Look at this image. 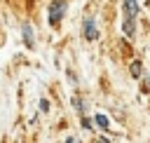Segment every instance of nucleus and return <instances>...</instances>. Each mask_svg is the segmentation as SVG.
<instances>
[{
  "label": "nucleus",
  "instance_id": "f257e3e1",
  "mask_svg": "<svg viewBox=\"0 0 150 143\" xmlns=\"http://www.w3.org/2000/svg\"><path fill=\"white\" fill-rule=\"evenodd\" d=\"M66 7H68L66 0H54V2L49 5V21H52V23H59L61 16L66 14Z\"/></svg>",
  "mask_w": 150,
  "mask_h": 143
},
{
  "label": "nucleus",
  "instance_id": "f03ea898",
  "mask_svg": "<svg viewBox=\"0 0 150 143\" xmlns=\"http://www.w3.org/2000/svg\"><path fill=\"white\" fill-rule=\"evenodd\" d=\"M124 14H127V19H136V14H138V2H136V0H124Z\"/></svg>",
  "mask_w": 150,
  "mask_h": 143
},
{
  "label": "nucleus",
  "instance_id": "7ed1b4c3",
  "mask_svg": "<svg viewBox=\"0 0 150 143\" xmlns=\"http://www.w3.org/2000/svg\"><path fill=\"white\" fill-rule=\"evenodd\" d=\"M84 38H87V40H96V26H94V19H84Z\"/></svg>",
  "mask_w": 150,
  "mask_h": 143
},
{
  "label": "nucleus",
  "instance_id": "20e7f679",
  "mask_svg": "<svg viewBox=\"0 0 150 143\" xmlns=\"http://www.w3.org/2000/svg\"><path fill=\"white\" fill-rule=\"evenodd\" d=\"M21 35H23V42L28 45V47H33V28H30V23H21Z\"/></svg>",
  "mask_w": 150,
  "mask_h": 143
},
{
  "label": "nucleus",
  "instance_id": "39448f33",
  "mask_svg": "<svg viewBox=\"0 0 150 143\" xmlns=\"http://www.w3.org/2000/svg\"><path fill=\"white\" fill-rule=\"evenodd\" d=\"M141 70H143V63H141V61H134V63H131V75H134V77H141Z\"/></svg>",
  "mask_w": 150,
  "mask_h": 143
},
{
  "label": "nucleus",
  "instance_id": "423d86ee",
  "mask_svg": "<svg viewBox=\"0 0 150 143\" xmlns=\"http://www.w3.org/2000/svg\"><path fill=\"white\" fill-rule=\"evenodd\" d=\"M124 35H129V38L134 35V19H127L124 21Z\"/></svg>",
  "mask_w": 150,
  "mask_h": 143
},
{
  "label": "nucleus",
  "instance_id": "0eeeda50",
  "mask_svg": "<svg viewBox=\"0 0 150 143\" xmlns=\"http://www.w3.org/2000/svg\"><path fill=\"white\" fill-rule=\"evenodd\" d=\"M94 120H96V124H98L101 129H108V117H105V115H96Z\"/></svg>",
  "mask_w": 150,
  "mask_h": 143
},
{
  "label": "nucleus",
  "instance_id": "6e6552de",
  "mask_svg": "<svg viewBox=\"0 0 150 143\" xmlns=\"http://www.w3.org/2000/svg\"><path fill=\"white\" fill-rule=\"evenodd\" d=\"M40 108L47 113V110H49V101H47V98H42V101H40Z\"/></svg>",
  "mask_w": 150,
  "mask_h": 143
}]
</instances>
